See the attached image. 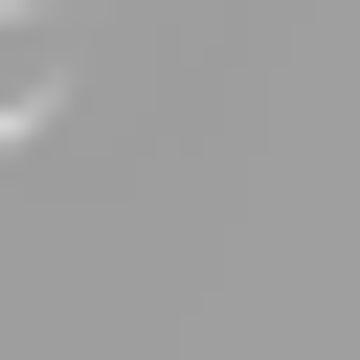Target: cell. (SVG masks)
Here are the masks:
<instances>
[{
	"mask_svg": "<svg viewBox=\"0 0 360 360\" xmlns=\"http://www.w3.org/2000/svg\"><path fill=\"white\" fill-rule=\"evenodd\" d=\"M22 135H45V68H0V158H22Z\"/></svg>",
	"mask_w": 360,
	"mask_h": 360,
	"instance_id": "obj_1",
	"label": "cell"
}]
</instances>
